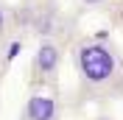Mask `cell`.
<instances>
[{
	"instance_id": "cell-6",
	"label": "cell",
	"mask_w": 123,
	"mask_h": 120,
	"mask_svg": "<svg viewBox=\"0 0 123 120\" xmlns=\"http://www.w3.org/2000/svg\"><path fill=\"white\" fill-rule=\"evenodd\" d=\"M0 92H3V64H0Z\"/></svg>"
},
{
	"instance_id": "cell-4",
	"label": "cell",
	"mask_w": 123,
	"mask_h": 120,
	"mask_svg": "<svg viewBox=\"0 0 123 120\" xmlns=\"http://www.w3.org/2000/svg\"><path fill=\"white\" fill-rule=\"evenodd\" d=\"M8 31H11V8L6 0H0V50H3V42L8 39Z\"/></svg>"
},
{
	"instance_id": "cell-3",
	"label": "cell",
	"mask_w": 123,
	"mask_h": 120,
	"mask_svg": "<svg viewBox=\"0 0 123 120\" xmlns=\"http://www.w3.org/2000/svg\"><path fill=\"white\" fill-rule=\"evenodd\" d=\"M20 120H59V101L45 90H34L25 98Z\"/></svg>"
},
{
	"instance_id": "cell-7",
	"label": "cell",
	"mask_w": 123,
	"mask_h": 120,
	"mask_svg": "<svg viewBox=\"0 0 123 120\" xmlns=\"http://www.w3.org/2000/svg\"><path fill=\"white\" fill-rule=\"evenodd\" d=\"M95 120H115V117H106V114H101V117H95Z\"/></svg>"
},
{
	"instance_id": "cell-1",
	"label": "cell",
	"mask_w": 123,
	"mask_h": 120,
	"mask_svg": "<svg viewBox=\"0 0 123 120\" xmlns=\"http://www.w3.org/2000/svg\"><path fill=\"white\" fill-rule=\"evenodd\" d=\"M73 70L78 84L90 92H106L120 78V56L104 39H81L73 45Z\"/></svg>"
},
{
	"instance_id": "cell-5",
	"label": "cell",
	"mask_w": 123,
	"mask_h": 120,
	"mask_svg": "<svg viewBox=\"0 0 123 120\" xmlns=\"http://www.w3.org/2000/svg\"><path fill=\"white\" fill-rule=\"evenodd\" d=\"M81 6H87V8H101V6H106L109 0H78Z\"/></svg>"
},
{
	"instance_id": "cell-2",
	"label": "cell",
	"mask_w": 123,
	"mask_h": 120,
	"mask_svg": "<svg viewBox=\"0 0 123 120\" xmlns=\"http://www.w3.org/2000/svg\"><path fill=\"white\" fill-rule=\"evenodd\" d=\"M62 59H64V48H62L59 39L42 36L37 42V50H34V59H31V75H34L37 90H45V87L56 84V75L62 70Z\"/></svg>"
}]
</instances>
